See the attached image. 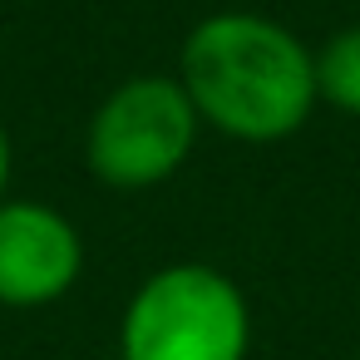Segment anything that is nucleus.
Instances as JSON below:
<instances>
[{
  "label": "nucleus",
  "mask_w": 360,
  "mask_h": 360,
  "mask_svg": "<svg viewBox=\"0 0 360 360\" xmlns=\"http://www.w3.org/2000/svg\"><path fill=\"white\" fill-rule=\"evenodd\" d=\"M178 84L202 129L232 143H281L316 114V50L262 11H212L178 45Z\"/></svg>",
  "instance_id": "f257e3e1"
},
{
  "label": "nucleus",
  "mask_w": 360,
  "mask_h": 360,
  "mask_svg": "<svg viewBox=\"0 0 360 360\" xmlns=\"http://www.w3.org/2000/svg\"><path fill=\"white\" fill-rule=\"evenodd\" d=\"M124 360H247L252 301L207 262H168L148 271L119 316Z\"/></svg>",
  "instance_id": "f03ea898"
},
{
  "label": "nucleus",
  "mask_w": 360,
  "mask_h": 360,
  "mask_svg": "<svg viewBox=\"0 0 360 360\" xmlns=\"http://www.w3.org/2000/svg\"><path fill=\"white\" fill-rule=\"evenodd\" d=\"M202 134L178 75L119 79L84 124V168L109 193H148L183 173Z\"/></svg>",
  "instance_id": "7ed1b4c3"
},
{
  "label": "nucleus",
  "mask_w": 360,
  "mask_h": 360,
  "mask_svg": "<svg viewBox=\"0 0 360 360\" xmlns=\"http://www.w3.org/2000/svg\"><path fill=\"white\" fill-rule=\"evenodd\" d=\"M84 232L70 212L40 198L0 202V306L45 311L65 301L84 276Z\"/></svg>",
  "instance_id": "20e7f679"
},
{
  "label": "nucleus",
  "mask_w": 360,
  "mask_h": 360,
  "mask_svg": "<svg viewBox=\"0 0 360 360\" xmlns=\"http://www.w3.org/2000/svg\"><path fill=\"white\" fill-rule=\"evenodd\" d=\"M316 94L326 109L360 119V25H340L316 45Z\"/></svg>",
  "instance_id": "39448f33"
},
{
  "label": "nucleus",
  "mask_w": 360,
  "mask_h": 360,
  "mask_svg": "<svg viewBox=\"0 0 360 360\" xmlns=\"http://www.w3.org/2000/svg\"><path fill=\"white\" fill-rule=\"evenodd\" d=\"M11 173H15V148H11V129L0 124V202L11 198Z\"/></svg>",
  "instance_id": "423d86ee"
},
{
  "label": "nucleus",
  "mask_w": 360,
  "mask_h": 360,
  "mask_svg": "<svg viewBox=\"0 0 360 360\" xmlns=\"http://www.w3.org/2000/svg\"><path fill=\"white\" fill-rule=\"evenodd\" d=\"M94 360H124V355H119V350H109V355H94Z\"/></svg>",
  "instance_id": "0eeeda50"
},
{
  "label": "nucleus",
  "mask_w": 360,
  "mask_h": 360,
  "mask_svg": "<svg viewBox=\"0 0 360 360\" xmlns=\"http://www.w3.org/2000/svg\"><path fill=\"white\" fill-rule=\"evenodd\" d=\"M355 360H360V355H355Z\"/></svg>",
  "instance_id": "6e6552de"
}]
</instances>
